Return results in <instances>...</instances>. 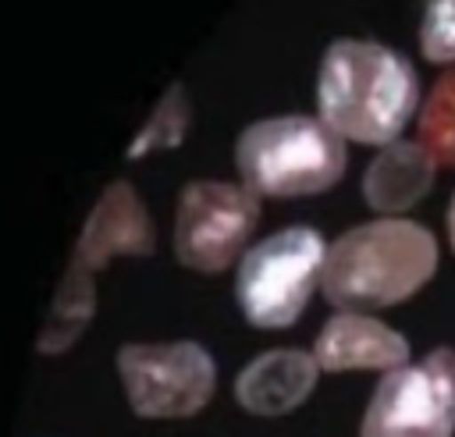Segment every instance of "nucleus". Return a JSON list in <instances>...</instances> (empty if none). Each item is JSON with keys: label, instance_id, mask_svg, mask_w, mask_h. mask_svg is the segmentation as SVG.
I'll return each instance as SVG.
<instances>
[{"label": "nucleus", "instance_id": "1", "mask_svg": "<svg viewBox=\"0 0 455 437\" xmlns=\"http://www.w3.org/2000/svg\"><path fill=\"white\" fill-rule=\"evenodd\" d=\"M419 103V78L409 57L370 39H334L316 71L320 121L366 146H387Z\"/></svg>", "mask_w": 455, "mask_h": 437}, {"label": "nucleus", "instance_id": "14", "mask_svg": "<svg viewBox=\"0 0 455 437\" xmlns=\"http://www.w3.org/2000/svg\"><path fill=\"white\" fill-rule=\"evenodd\" d=\"M448 242L455 249V195H451V206H448Z\"/></svg>", "mask_w": 455, "mask_h": 437}, {"label": "nucleus", "instance_id": "13", "mask_svg": "<svg viewBox=\"0 0 455 437\" xmlns=\"http://www.w3.org/2000/svg\"><path fill=\"white\" fill-rule=\"evenodd\" d=\"M419 50L434 64H455V0H427Z\"/></svg>", "mask_w": 455, "mask_h": 437}, {"label": "nucleus", "instance_id": "6", "mask_svg": "<svg viewBox=\"0 0 455 437\" xmlns=\"http://www.w3.org/2000/svg\"><path fill=\"white\" fill-rule=\"evenodd\" d=\"M117 373L135 416H196L217 387V366L196 341H128L117 352Z\"/></svg>", "mask_w": 455, "mask_h": 437}, {"label": "nucleus", "instance_id": "12", "mask_svg": "<svg viewBox=\"0 0 455 437\" xmlns=\"http://www.w3.org/2000/svg\"><path fill=\"white\" fill-rule=\"evenodd\" d=\"M416 142L434 163L455 167V68L434 82L416 121Z\"/></svg>", "mask_w": 455, "mask_h": 437}, {"label": "nucleus", "instance_id": "8", "mask_svg": "<svg viewBox=\"0 0 455 437\" xmlns=\"http://www.w3.org/2000/svg\"><path fill=\"white\" fill-rule=\"evenodd\" d=\"M259 220V199L231 181H188L174 213V256L199 274L228 270Z\"/></svg>", "mask_w": 455, "mask_h": 437}, {"label": "nucleus", "instance_id": "9", "mask_svg": "<svg viewBox=\"0 0 455 437\" xmlns=\"http://www.w3.org/2000/svg\"><path fill=\"white\" fill-rule=\"evenodd\" d=\"M313 359L327 373H348V369H398L409 362V341L366 316V313H348L341 309L323 323L313 345Z\"/></svg>", "mask_w": 455, "mask_h": 437}, {"label": "nucleus", "instance_id": "10", "mask_svg": "<svg viewBox=\"0 0 455 437\" xmlns=\"http://www.w3.org/2000/svg\"><path fill=\"white\" fill-rule=\"evenodd\" d=\"M316 377L320 366L309 352L274 348L242 366L235 380V398L252 416H284L313 394Z\"/></svg>", "mask_w": 455, "mask_h": 437}, {"label": "nucleus", "instance_id": "4", "mask_svg": "<svg viewBox=\"0 0 455 437\" xmlns=\"http://www.w3.org/2000/svg\"><path fill=\"white\" fill-rule=\"evenodd\" d=\"M238 174L256 195H313L345 171V142L320 117L284 114L249 124L235 142Z\"/></svg>", "mask_w": 455, "mask_h": 437}, {"label": "nucleus", "instance_id": "11", "mask_svg": "<svg viewBox=\"0 0 455 437\" xmlns=\"http://www.w3.org/2000/svg\"><path fill=\"white\" fill-rule=\"evenodd\" d=\"M434 160L419 142H387L363 174V195L377 213H402L416 206L430 181H434Z\"/></svg>", "mask_w": 455, "mask_h": 437}, {"label": "nucleus", "instance_id": "7", "mask_svg": "<svg viewBox=\"0 0 455 437\" xmlns=\"http://www.w3.org/2000/svg\"><path fill=\"white\" fill-rule=\"evenodd\" d=\"M359 437H455V352L387 369L363 412Z\"/></svg>", "mask_w": 455, "mask_h": 437}, {"label": "nucleus", "instance_id": "3", "mask_svg": "<svg viewBox=\"0 0 455 437\" xmlns=\"http://www.w3.org/2000/svg\"><path fill=\"white\" fill-rule=\"evenodd\" d=\"M153 249H156V234H153L149 213L142 210L135 188L128 181L107 185L71 252V266L60 281V291L39 334V352L46 355L64 352L78 338V330L89 323L92 306H96L92 281L107 266L110 256H149Z\"/></svg>", "mask_w": 455, "mask_h": 437}, {"label": "nucleus", "instance_id": "5", "mask_svg": "<svg viewBox=\"0 0 455 437\" xmlns=\"http://www.w3.org/2000/svg\"><path fill=\"white\" fill-rule=\"evenodd\" d=\"M323 252L327 245L320 231L306 224L274 231L270 238L256 242L242 256L235 277V295L245 320L263 330L291 327L320 284Z\"/></svg>", "mask_w": 455, "mask_h": 437}, {"label": "nucleus", "instance_id": "2", "mask_svg": "<svg viewBox=\"0 0 455 437\" xmlns=\"http://www.w3.org/2000/svg\"><path fill=\"white\" fill-rule=\"evenodd\" d=\"M437 270V242L416 220L380 217L348 227L323 252L320 288L338 309H384L416 295Z\"/></svg>", "mask_w": 455, "mask_h": 437}]
</instances>
